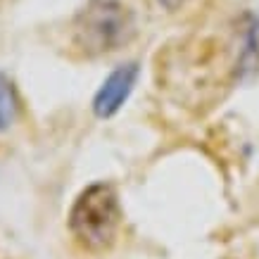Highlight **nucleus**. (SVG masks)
Returning <instances> with one entry per match:
<instances>
[{"mask_svg":"<svg viewBox=\"0 0 259 259\" xmlns=\"http://www.w3.org/2000/svg\"><path fill=\"white\" fill-rule=\"evenodd\" d=\"M121 224V207L119 197L107 183L88 186L71 207L69 231L86 250L100 252L107 250L117 238Z\"/></svg>","mask_w":259,"mask_h":259,"instance_id":"1","label":"nucleus"},{"mask_svg":"<svg viewBox=\"0 0 259 259\" xmlns=\"http://www.w3.org/2000/svg\"><path fill=\"white\" fill-rule=\"evenodd\" d=\"M131 31V17L114 0H93L81 17L79 40L86 50H114Z\"/></svg>","mask_w":259,"mask_h":259,"instance_id":"2","label":"nucleus"},{"mask_svg":"<svg viewBox=\"0 0 259 259\" xmlns=\"http://www.w3.org/2000/svg\"><path fill=\"white\" fill-rule=\"evenodd\" d=\"M136 79H138V64H121L112 71L110 76L105 79V83L100 86V91L95 93L93 100V112L95 117L107 119L112 114H117L119 107L128 100V95L136 86Z\"/></svg>","mask_w":259,"mask_h":259,"instance_id":"3","label":"nucleus"},{"mask_svg":"<svg viewBox=\"0 0 259 259\" xmlns=\"http://www.w3.org/2000/svg\"><path fill=\"white\" fill-rule=\"evenodd\" d=\"M17 112H19V100H17L12 81L0 74V131H8L15 124Z\"/></svg>","mask_w":259,"mask_h":259,"instance_id":"4","label":"nucleus"},{"mask_svg":"<svg viewBox=\"0 0 259 259\" xmlns=\"http://www.w3.org/2000/svg\"><path fill=\"white\" fill-rule=\"evenodd\" d=\"M159 3H164L166 8H179V5H183V3H186V0H159Z\"/></svg>","mask_w":259,"mask_h":259,"instance_id":"5","label":"nucleus"}]
</instances>
